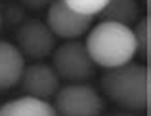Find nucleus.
<instances>
[{
	"instance_id": "nucleus-1",
	"label": "nucleus",
	"mask_w": 151,
	"mask_h": 116,
	"mask_svg": "<svg viewBox=\"0 0 151 116\" xmlns=\"http://www.w3.org/2000/svg\"><path fill=\"white\" fill-rule=\"evenodd\" d=\"M101 90L117 107L132 112H142L147 107L149 76L142 63H124L107 69L101 74Z\"/></svg>"
},
{
	"instance_id": "nucleus-2",
	"label": "nucleus",
	"mask_w": 151,
	"mask_h": 116,
	"mask_svg": "<svg viewBox=\"0 0 151 116\" xmlns=\"http://www.w3.org/2000/svg\"><path fill=\"white\" fill-rule=\"evenodd\" d=\"M84 46L92 61L103 69L121 67L136 57V42L132 29L121 23H98L88 33Z\"/></svg>"
},
{
	"instance_id": "nucleus-3",
	"label": "nucleus",
	"mask_w": 151,
	"mask_h": 116,
	"mask_svg": "<svg viewBox=\"0 0 151 116\" xmlns=\"http://www.w3.org/2000/svg\"><path fill=\"white\" fill-rule=\"evenodd\" d=\"M54 97L52 107L58 116H101L105 107L96 88L82 82L59 88Z\"/></svg>"
},
{
	"instance_id": "nucleus-4",
	"label": "nucleus",
	"mask_w": 151,
	"mask_h": 116,
	"mask_svg": "<svg viewBox=\"0 0 151 116\" xmlns=\"http://www.w3.org/2000/svg\"><path fill=\"white\" fill-rule=\"evenodd\" d=\"M96 63L92 61L88 50L82 42H65L54 50L52 69L59 80L67 82H84L96 74Z\"/></svg>"
},
{
	"instance_id": "nucleus-5",
	"label": "nucleus",
	"mask_w": 151,
	"mask_h": 116,
	"mask_svg": "<svg viewBox=\"0 0 151 116\" xmlns=\"http://www.w3.org/2000/svg\"><path fill=\"white\" fill-rule=\"evenodd\" d=\"M15 48L27 59H46L55 50V36L46 23L38 19H27L15 31Z\"/></svg>"
},
{
	"instance_id": "nucleus-6",
	"label": "nucleus",
	"mask_w": 151,
	"mask_h": 116,
	"mask_svg": "<svg viewBox=\"0 0 151 116\" xmlns=\"http://www.w3.org/2000/svg\"><path fill=\"white\" fill-rule=\"evenodd\" d=\"M92 15L77 14L63 0H54L48 6V14H46L48 29L54 33V36H59L63 40H75L82 36L92 27Z\"/></svg>"
},
{
	"instance_id": "nucleus-7",
	"label": "nucleus",
	"mask_w": 151,
	"mask_h": 116,
	"mask_svg": "<svg viewBox=\"0 0 151 116\" xmlns=\"http://www.w3.org/2000/svg\"><path fill=\"white\" fill-rule=\"evenodd\" d=\"M19 84L25 95L42 99V101H48L59 90L58 74L54 73L50 65H44V63H33V65L25 67Z\"/></svg>"
},
{
	"instance_id": "nucleus-8",
	"label": "nucleus",
	"mask_w": 151,
	"mask_h": 116,
	"mask_svg": "<svg viewBox=\"0 0 151 116\" xmlns=\"http://www.w3.org/2000/svg\"><path fill=\"white\" fill-rule=\"evenodd\" d=\"M25 69V57L15 44L0 40V91H8L17 86Z\"/></svg>"
},
{
	"instance_id": "nucleus-9",
	"label": "nucleus",
	"mask_w": 151,
	"mask_h": 116,
	"mask_svg": "<svg viewBox=\"0 0 151 116\" xmlns=\"http://www.w3.org/2000/svg\"><path fill=\"white\" fill-rule=\"evenodd\" d=\"M0 116H58L48 101L35 97H17L0 107Z\"/></svg>"
},
{
	"instance_id": "nucleus-10",
	"label": "nucleus",
	"mask_w": 151,
	"mask_h": 116,
	"mask_svg": "<svg viewBox=\"0 0 151 116\" xmlns=\"http://www.w3.org/2000/svg\"><path fill=\"white\" fill-rule=\"evenodd\" d=\"M140 15V4L138 0H109L105 8L98 14L101 21L109 23H121V25L128 27L134 23Z\"/></svg>"
},
{
	"instance_id": "nucleus-11",
	"label": "nucleus",
	"mask_w": 151,
	"mask_h": 116,
	"mask_svg": "<svg viewBox=\"0 0 151 116\" xmlns=\"http://www.w3.org/2000/svg\"><path fill=\"white\" fill-rule=\"evenodd\" d=\"M134 34V42H136V55L147 59L149 55V21L142 19L138 21V25L132 29Z\"/></svg>"
},
{
	"instance_id": "nucleus-12",
	"label": "nucleus",
	"mask_w": 151,
	"mask_h": 116,
	"mask_svg": "<svg viewBox=\"0 0 151 116\" xmlns=\"http://www.w3.org/2000/svg\"><path fill=\"white\" fill-rule=\"evenodd\" d=\"M67 6L71 8L73 11L77 14H82V15H98L100 11L105 8V4L109 0H63Z\"/></svg>"
},
{
	"instance_id": "nucleus-13",
	"label": "nucleus",
	"mask_w": 151,
	"mask_h": 116,
	"mask_svg": "<svg viewBox=\"0 0 151 116\" xmlns=\"http://www.w3.org/2000/svg\"><path fill=\"white\" fill-rule=\"evenodd\" d=\"M19 2L25 8H29V10H42V8L50 6L54 0H19Z\"/></svg>"
},
{
	"instance_id": "nucleus-14",
	"label": "nucleus",
	"mask_w": 151,
	"mask_h": 116,
	"mask_svg": "<svg viewBox=\"0 0 151 116\" xmlns=\"http://www.w3.org/2000/svg\"><path fill=\"white\" fill-rule=\"evenodd\" d=\"M6 15L10 17V23H15L23 17V10H19V8H15V6H8V14H4V17H6Z\"/></svg>"
},
{
	"instance_id": "nucleus-15",
	"label": "nucleus",
	"mask_w": 151,
	"mask_h": 116,
	"mask_svg": "<svg viewBox=\"0 0 151 116\" xmlns=\"http://www.w3.org/2000/svg\"><path fill=\"white\" fill-rule=\"evenodd\" d=\"M113 116H134V114H113Z\"/></svg>"
},
{
	"instance_id": "nucleus-16",
	"label": "nucleus",
	"mask_w": 151,
	"mask_h": 116,
	"mask_svg": "<svg viewBox=\"0 0 151 116\" xmlns=\"http://www.w3.org/2000/svg\"><path fill=\"white\" fill-rule=\"evenodd\" d=\"M0 27H2V14H0Z\"/></svg>"
}]
</instances>
